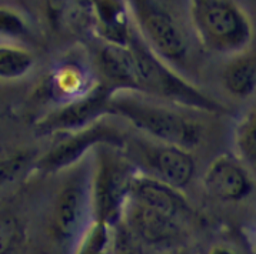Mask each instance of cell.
I'll list each match as a JSON object with an SVG mask.
<instances>
[{
    "label": "cell",
    "instance_id": "obj_1",
    "mask_svg": "<svg viewBox=\"0 0 256 254\" xmlns=\"http://www.w3.org/2000/svg\"><path fill=\"white\" fill-rule=\"evenodd\" d=\"M134 59L138 93L208 114H228L229 109L216 99L198 89L194 83L174 69L144 41L134 27L132 40L129 43Z\"/></svg>",
    "mask_w": 256,
    "mask_h": 254
},
{
    "label": "cell",
    "instance_id": "obj_2",
    "mask_svg": "<svg viewBox=\"0 0 256 254\" xmlns=\"http://www.w3.org/2000/svg\"><path fill=\"white\" fill-rule=\"evenodd\" d=\"M110 116L122 117L150 140L192 150L204 140L200 123L172 107L144 100L139 93L118 92L110 100Z\"/></svg>",
    "mask_w": 256,
    "mask_h": 254
},
{
    "label": "cell",
    "instance_id": "obj_3",
    "mask_svg": "<svg viewBox=\"0 0 256 254\" xmlns=\"http://www.w3.org/2000/svg\"><path fill=\"white\" fill-rule=\"evenodd\" d=\"M192 33L208 51L244 54L254 39V26L235 0H188Z\"/></svg>",
    "mask_w": 256,
    "mask_h": 254
},
{
    "label": "cell",
    "instance_id": "obj_4",
    "mask_svg": "<svg viewBox=\"0 0 256 254\" xmlns=\"http://www.w3.org/2000/svg\"><path fill=\"white\" fill-rule=\"evenodd\" d=\"M134 24L144 41L179 71L190 60L189 27L166 0H128ZM192 30V27H190Z\"/></svg>",
    "mask_w": 256,
    "mask_h": 254
},
{
    "label": "cell",
    "instance_id": "obj_5",
    "mask_svg": "<svg viewBox=\"0 0 256 254\" xmlns=\"http://www.w3.org/2000/svg\"><path fill=\"white\" fill-rule=\"evenodd\" d=\"M90 176L93 220L116 226L124 216L132 180L139 170L124 149L102 144L94 149Z\"/></svg>",
    "mask_w": 256,
    "mask_h": 254
},
{
    "label": "cell",
    "instance_id": "obj_6",
    "mask_svg": "<svg viewBox=\"0 0 256 254\" xmlns=\"http://www.w3.org/2000/svg\"><path fill=\"white\" fill-rule=\"evenodd\" d=\"M102 144L124 149L128 139L116 126L106 123L103 119L78 132L63 134L60 140L52 146L34 166L44 174L59 173L83 163L89 153L94 152V149Z\"/></svg>",
    "mask_w": 256,
    "mask_h": 254
},
{
    "label": "cell",
    "instance_id": "obj_7",
    "mask_svg": "<svg viewBox=\"0 0 256 254\" xmlns=\"http://www.w3.org/2000/svg\"><path fill=\"white\" fill-rule=\"evenodd\" d=\"M89 172L72 174L58 194L53 207L52 230L60 243H76L84 229L92 223V190Z\"/></svg>",
    "mask_w": 256,
    "mask_h": 254
},
{
    "label": "cell",
    "instance_id": "obj_8",
    "mask_svg": "<svg viewBox=\"0 0 256 254\" xmlns=\"http://www.w3.org/2000/svg\"><path fill=\"white\" fill-rule=\"evenodd\" d=\"M126 147H132V152H134V157L129 156L132 160L136 159L138 162L144 163V169L139 170L174 189L184 190L195 177L196 162L192 150L154 140H140L132 146L128 143Z\"/></svg>",
    "mask_w": 256,
    "mask_h": 254
},
{
    "label": "cell",
    "instance_id": "obj_9",
    "mask_svg": "<svg viewBox=\"0 0 256 254\" xmlns=\"http://www.w3.org/2000/svg\"><path fill=\"white\" fill-rule=\"evenodd\" d=\"M114 94L109 86L99 80L96 87L78 100L58 106L38 123L40 134H68L84 129L110 116V100Z\"/></svg>",
    "mask_w": 256,
    "mask_h": 254
},
{
    "label": "cell",
    "instance_id": "obj_10",
    "mask_svg": "<svg viewBox=\"0 0 256 254\" xmlns=\"http://www.w3.org/2000/svg\"><path fill=\"white\" fill-rule=\"evenodd\" d=\"M202 184L212 199L224 203L245 200L255 187L249 167L234 154H220L209 163Z\"/></svg>",
    "mask_w": 256,
    "mask_h": 254
},
{
    "label": "cell",
    "instance_id": "obj_11",
    "mask_svg": "<svg viewBox=\"0 0 256 254\" xmlns=\"http://www.w3.org/2000/svg\"><path fill=\"white\" fill-rule=\"evenodd\" d=\"M123 219L140 242L154 249H172L184 240V222L142 203L129 200Z\"/></svg>",
    "mask_w": 256,
    "mask_h": 254
},
{
    "label": "cell",
    "instance_id": "obj_12",
    "mask_svg": "<svg viewBox=\"0 0 256 254\" xmlns=\"http://www.w3.org/2000/svg\"><path fill=\"white\" fill-rule=\"evenodd\" d=\"M129 200L149 206L184 223L190 213V206L182 190L174 189L142 170H138L134 176Z\"/></svg>",
    "mask_w": 256,
    "mask_h": 254
},
{
    "label": "cell",
    "instance_id": "obj_13",
    "mask_svg": "<svg viewBox=\"0 0 256 254\" xmlns=\"http://www.w3.org/2000/svg\"><path fill=\"white\" fill-rule=\"evenodd\" d=\"M93 29L103 43L129 46L134 33L128 0H86Z\"/></svg>",
    "mask_w": 256,
    "mask_h": 254
},
{
    "label": "cell",
    "instance_id": "obj_14",
    "mask_svg": "<svg viewBox=\"0 0 256 254\" xmlns=\"http://www.w3.org/2000/svg\"><path fill=\"white\" fill-rule=\"evenodd\" d=\"M96 69L99 80L114 93H138L134 53L129 46L103 43L96 53Z\"/></svg>",
    "mask_w": 256,
    "mask_h": 254
},
{
    "label": "cell",
    "instance_id": "obj_15",
    "mask_svg": "<svg viewBox=\"0 0 256 254\" xmlns=\"http://www.w3.org/2000/svg\"><path fill=\"white\" fill-rule=\"evenodd\" d=\"M99 83L90 71L79 63H63L53 71L48 80L50 97L59 106L78 100L92 92Z\"/></svg>",
    "mask_w": 256,
    "mask_h": 254
},
{
    "label": "cell",
    "instance_id": "obj_16",
    "mask_svg": "<svg viewBox=\"0 0 256 254\" xmlns=\"http://www.w3.org/2000/svg\"><path fill=\"white\" fill-rule=\"evenodd\" d=\"M224 87L236 99H248L256 92V57L235 56L224 70Z\"/></svg>",
    "mask_w": 256,
    "mask_h": 254
},
{
    "label": "cell",
    "instance_id": "obj_17",
    "mask_svg": "<svg viewBox=\"0 0 256 254\" xmlns=\"http://www.w3.org/2000/svg\"><path fill=\"white\" fill-rule=\"evenodd\" d=\"M116 246L114 226L92 220L73 246V254H113Z\"/></svg>",
    "mask_w": 256,
    "mask_h": 254
},
{
    "label": "cell",
    "instance_id": "obj_18",
    "mask_svg": "<svg viewBox=\"0 0 256 254\" xmlns=\"http://www.w3.org/2000/svg\"><path fill=\"white\" fill-rule=\"evenodd\" d=\"M34 54L18 44H0V79L18 80L29 74L34 67Z\"/></svg>",
    "mask_w": 256,
    "mask_h": 254
},
{
    "label": "cell",
    "instance_id": "obj_19",
    "mask_svg": "<svg viewBox=\"0 0 256 254\" xmlns=\"http://www.w3.org/2000/svg\"><path fill=\"white\" fill-rule=\"evenodd\" d=\"M234 139L236 156L248 167L256 169V106L238 123Z\"/></svg>",
    "mask_w": 256,
    "mask_h": 254
},
{
    "label": "cell",
    "instance_id": "obj_20",
    "mask_svg": "<svg viewBox=\"0 0 256 254\" xmlns=\"http://www.w3.org/2000/svg\"><path fill=\"white\" fill-rule=\"evenodd\" d=\"M34 163L30 150H18L0 159V190L16 182L24 170Z\"/></svg>",
    "mask_w": 256,
    "mask_h": 254
},
{
    "label": "cell",
    "instance_id": "obj_21",
    "mask_svg": "<svg viewBox=\"0 0 256 254\" xmlns=\"http://www.w3.org/2000/svg\"><path fill=\"white\" fill-rule=\"evenodd\" d=\"M30 34L24 16L9 6H0V36L9 39H24Z\"/></svg>",
    "mask_w": 256,
    "mask_h": 254
},
{
    "label": "cell",
    "instance_id": "obj_22",
    "mask_svg": "<svg viewBox=\"0 0 256 254\" xmlns=\"http://www.w3.org/2000/svg\"><path fill=\"white\" fill-rule=\"evenodd\" d=\"M20 224L10 213H0V254H12L20 242Z\"/></svg>",
    "mask_w": 256,
    "mask_h": 254
},
{
    "label": "cell",
    "instance_id": "obj_23",
    "mask_svg": "<svg viewBox=\"0 0 256 254\" xmlns=\"http://www.w3.org/2000/svg\"><path fill=\"white\" fill-rule=\"evenodd\" d=\"M69 0H44L48 17L53 26H59L64 13L68 10Z\"/></svg>",
    "mask_w": 256,
    "mask_h": 254
},
{
    "label": "cell",
    "instance_id": "obj_24",
    "mask_svg": "<svg viewBox=\"0 0 256 254\" xmlns=\"http://www.w3.org/2000/svg\"><path fill=\"white\" fill-rule=\"evenodd\" d=\"M209 254H238L230 247H228L225 244H215L210 250H209Z\"/></svg>",
    "mask_w": 256,
    "mask_h": 254
}]
</instances>
